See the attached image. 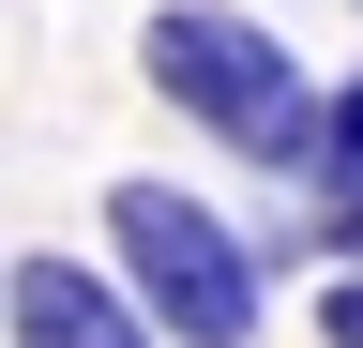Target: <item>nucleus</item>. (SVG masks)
I'll list each match as a JSON object with an SVG mask.
<instances>
[{"instance_id": "f257e3e1", "label": "nucleus", "mask_w": 363, "mask_h": 348, "mask_svg": "<svg viewBox=\"0 0 363 348\" xmlns=\"http://www.w3.org/2000/svg\"><path fill=\"white\" fill-rule=\"evenodd\" d=\"M136 76H152L167 121H197L212 152L272 167V182H318V152H333V91L303 76V46L257 16V0H152Z\"/></svg>"}, {"instance_id": "f03ea898", "label": "nucleus", "mask_w": 363, "mask_h": 348, "mask_svg": "<svg viewBox=\"0 0 363 348\" xmlns=\"http://www.w3.org/2000/svg\"><path fill=\"white\" fill-rule=\"evenodd\" d=\"M106 273L152 303L167 348H257V318H272L257 242L212 197H182V182H106Z\"/></svg>"}, {"instance_id": "20e7f679", "label": "nucleus", "mask_w": 363, "mask_h": 348, "mask_svg": "<svg viewBox=\"0 0 363 348\" xmlns=\"http://www.w3.org/2000/svg\"><path fill=\"white\" fill-rule=\"evenodd\" d=\"M318 242H348V273H363V76H333V152H318Z\"/></svg>"}, {"instance_id": "7ed1b4c3", "label": "nucleus", "mask_w": 363, "mask_h": 348, "mask_svg": "<svg viewBox=\"0 0 363 348\" xmlns=\"http://www.w3.org/2000/svg\"><path fill=\"white\" fill-rule=\"evenodd\" d=\"M0 318H16V348H167L152 303H136L121 273H91V257H16Z\"/></svg>"}, {"instance_id": "39448f33", "label": "nucleus", "mask_w": 363, "mask_h": 348, "mask_svg": "<svg viewBox=\"0 0 363 348\" xmlns=\"http://www.w3.org/2000/svg\"><path fill=\"white\" fill-rule=\"evenodd\" d=\"M318 348H363V273H333V288H318Z\"/></svg>"}]
</instances>
